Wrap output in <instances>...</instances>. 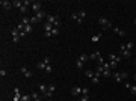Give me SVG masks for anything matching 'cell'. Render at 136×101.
<instances>
[{
    "label": "cell",
    "instance_id": "46",
    "mask_svg": "<svg viewBox=\"0 0 136 101\" xmlns=\"http://www.w3.org/2000/svg\"><path fill=\"white\" fill-rule=\"evenodd\" d=\"M133 78H135V80H136V72H135V77H133Z\"/></svg>",
    "mask_w": 136,
    "mask_h": 101
},
{
    "label": "cell",
    "instance_id": "9",
    "mask_svg": "<svg viewBox=\"0 0 136 101\" xmlns=\"http://www.w3.org/2000/svg\"><path fill=\"white\" fill-rule=\"evenodd\" d=\"M109 60L110 62H116V63H120L121 62V56H116V54H113V53H109Z\"/></svg>",
    "mask_w": 136,
    "mask_h": 101
},
{
    "label": "cell",
    "instance_id": "35",
    "mask_svg": "<svg viewBox=\"0 0 136 101\" xmlns=\"http://www.w3.org/2000/svg\"><path fill=\"white\" fill-rule=\"evenodd\" d=\"M26 12H27V6H23V8L20 9V14H21V15H24Z\"/></svg>",
    "mask_w": 136,
    "mask_h": 101
},
{
    "label": "cell",
    "instance_id": "18",
    "mask_svg": "<svg viewBox=\"0 0 136 101\" xmlns=\"http://www.w3.org/2000/svg\"><path fill=\"white\" fill-rule=\"evenodd\" d=\"M21 24H23V26L30 24V17H23V18H21Z\"/></svg>",
    "mask_w": 136,
    "mask_h": 101
},
{
    "label": "cell",
    "instance_id": "4",
    "mask_svg": "<svg viewBox=\"0 0 136 101\" xmlns=\"http://www.w3.org/2000/svg\"><path fill=\"white\" fill-rule=\"evenodd\" d=\"M11 35H12V41H14V42H18L20 39H21L20 30L17 29V27H15V29H11Z\"/></svg>",
    "mask_w": 136,
    "mask_h": 101
},
{
    "label": "cell",
    "instance_id": "6",
    "mask_svg": "<svg viewBox=\"0 0 136 101\" xmlns=\"http://www.w3.org/2000/svg\"><path fill=\"white\" fill-rule=\"evenodd\" d=\"M20 72H21V74L24 76V77H27V78H30V77L33 76V74H32V71H30V69H27L26 66H20Z\"/></svg>",
    "mask_w": 136,
    "mask_h": 101
},
{
    "label": "cell",
    "instance_id": "2",
    "mask_svg": "<svg viewBox=\"0 0 136 101\" xmlns=\"http://www.w3.org/2000/svg\"><path fill=\"white\" fill-rule=\"evenodd\" d=\"M112 77H113V80L115 82H122V80H126V78L129 77V74L126 71H122V72H112Z\"/></svg>",
    "mask_w": 136,
    "mask_h": 101
},
{
    "label": "cell",
    "instance_id": "45",
    "mask_svg": "<svg viewBox=\"0 0 136 101\" xmlns=\"http://www.w3.org/2000/svg\"><path fill=\"white\" fill-rule=\"evenodd\" d=\"M33 101H41V98H38V100H33Z\"/></svg>",
    "mask_w": 136,
    "mask_h": 101
},
{
    "label": "cell",
    "instance_id": "30",
    "mask_svg": "<svg viewBox=\"0 0 136 101\" xmlns=\"http://www.w3.org/2000/svg\"><path fill=\"white\" fill-rule=\"evenodd\" d=\"M58 35H59V29L53 27V30H52V36H58Z\"/></svg>",
    "mask_w": 136,
    "mask_h": 101
},
{
    "label": "cell",
    "instance_id": "7",
    "mask_svg": "<svg viewBox=\"0 0 136 101\" xmlns=\"http://www.w3.org/2000/svg\"><path fill=\"white\" fill-rule=\"evenodd\" d=\"M54 91H56V86H54V85H48V91L45 92V94L42 95V97H44V98H48V97H52V95L54 94Z\"/></svg>",
    "mask_w": 136,
    "mask_h": 101
},
{
    "label": "cell",
    "instance_id": "47",
    "mask_svg": "<svg viewBox=\"0 0 136 101\" xmlns=\"http://www.w3.org/2000/svg\"><path fill=\"white\" fill-rule=\"evenodd\" d=\"M135 65H136V59H135Z\"/></svg>",
    "mask_w": 136,
    "mask_h": 101
},
{
    "label": "cell",
    "instance_id": "1",
    "mask_svg": "<svg viewBox=\"0 0 136 101\" xmlns=\"http://www.w3.org/2000/svg\"><path fill=\"white\" fill-rule=\"evenodd\" d=\"M45 23H50V24H53V27H58L61 26V20H59V17L58 15H47L45 17Z\"/></svg>",
    "mask_w": 136,
    "mask_h": 101
},
{
    "label": "cell",
    "instance_id": "25",
    "mask_svg": "<svg viewBox=\"0 0 136 101\" xmlns=\"http://www.w3.org/2000/svg\"><path fill=\"white\" fill-rule=\"evenodd\" d=\"M77 14H79V17H80V18L83 20V18H85V17H86V11H85V9H80V11H79V12H77Z\"/></svg>",
    "mask_w": 136,
    "mask_h": 101
},
{
    "label": "cell",
    "instance_id": "36",
    "mask_svg": "<svg viewBox=\"0 0 136 101\" xmlns=\"http://www.w3.org/2000/svg\"><path fill=\"white\" fill-rule=\"evenodd\" d=\"M126 48H127L129 51H130V50L133 48V42H127V44H126Z\"/></svg>",
    "mask_w": 136,
    "mask_h": 101
},
{
    "label": "cell",
    "instance_id": "12",
    "mask_svg": "<svg viewBox=\"0 0 136 101\" xmlns=\"http://www.w3.org/2000/svg\"><path fill=\"white\" fill-rule=\"evenodd\" d=\"M12 6L20 11L23 6H24V2H21V0H14V2H12Z\"/></svg>",
    "mask_w": 136,
    "mask_h": 101
},
{
    "label": "cell",
    "instance_id": "5",
    "mask_svg": "<svg viewBox=\"0 0 136 101\" xmlns=\"http://www.w3.org/2000/svg\"><path fill=\"white\" fill-rule=\"evenodd\" d=\"M120 56H121V57H126V59L130 57V51L126 48V45H121L120 47Z\"/></svg>",
    "mask_w": 136,
    "mask_h": 101
},
{
    "label": "cell",
    "instance_id": "41",
    "mask_svg": "<svg viewBox=\"0 0 136 101\" xmlns=\"http://www.w3.org/2000/svg\"><path fill=\"white\" fill-rule=\"evenodd\" d=\"M0 76H2V77H5V76H6V69H0Z\"/></svg>",
    "mask_w": 136,
    "mask_h": 101
},
{
    "label": "cell",
    "instance_id": "28",
    "mask_svg": "<svg viewBox=\"0 0 136 101\" xmlns=\"http://www.w3.org/2000/svg\"><path fill=\"white\" fill-rule=\"evenodd\" d=\"M21 101H32V97H30V95H23Z\"/></svg>",
    "mask_w": 136,
    "mask_h": 101
},
{
    "label": "cell",
    "instance_id": "19",
    "mask_svg": "<svg viewBox=\"0 0 136 101\" xmlns=\"http://www.w3.org/2000/svg\"><path fill=\"white\" fill-rule=\"evenodd\" d=\"M35 17H36V18H38L39 21H41V20L44 18V17H47V15H45V12H44V11H39L38 14H35Z\"/></svg>",
    "mask_w": 136,
    "mask_h": 101
},
{
    "label": "cell",
    "instance_id": "33",
    "mask_svg": "<svg viewBox=\"0 0 136 101\" xmlns=\"http://www.w3.org/2000/svg\"><path fill=\"white\" fill-rule=\"evenodd\" d=\"M30 97H32V101H33V100H38V98H39V97H38V92H32V94H30Z\"/></svg>",
    "mask_w": 136,
    "mask_h": 101
},
{
    "label": "cell",
    "instance_id": "16",
    "mask_svg": "<svg viewBox=\"0 0 136 101\" xmlns=\"http://www.w3.org/2000/svg\"><path fill=\"white\" fill-rule=\"evenodd\" d=\"M21 92H20V89L18 88H15V97H14V101H21Z\"/></svg>",
    "mask_w": 136,
    "mask_h": 101
},
{
    "label": "cell",
    "instance_id": "40",
    "mask_svg": "<svg viewBox=\"0 0 136 101\" xmlns=\"http://www.w3.org/2000/svg\"><path fill=\"white\" fill-rule=\"evenodd\" d=\"M130 92H132L133 95H136V86H132V88H130Z\"/></svg>",
    "mask_w": 136,
    "mask_h": 101
},
{
    "label": "cell",
    "instance_id": "49",
    "mask_svg": "<svg viewBox=\"0 0 136 101\" xmlns=\"http://www.w3.org/2000/svg\"><path fill=\"white\" fill-rule=\"evenodd\" d=\"M76 101H80V100H76Z\"/></svg>",
    "mask_w": 136,
    "mask_h": 101
},
{
    "label": "cell",
    "instance_id": "48",
    "mask_svg": "<svg viewBox=\"0 0 136 101\" xmlns=\"http://www.w3.org/2000/svg\"><path fill=\"white\" fill-rule=\"evenodd\" d=\"M135 24H136V18H135Z\"/></svg>",
    "mask_w": 136,
    "mask_h": 101
},
{
    "label": "cell",
    "instance_id": "17",
    "mask_svg": "<svg viewBox=\"0 0 136 101\" xmlns=\"http://www.w3.org/2000/svg\"><path fill=\"white\" fill-rule=\"evenodd\" d=\"M52 30H53V24L44 23V32H52Z\"/></svg>",
    "mask_w": 136,
    "mask_h": 101
},
{
    "label": "cell",
    "instance_id": "20",
    "mask_svg": "<svg viewBox=\"0 0 136 101\" xmlns=\"http://www.w3.org/2000/svg\"><path fill=\"white\" fill-rule=\"evenodd\" d=\"M38 88H39V92H42V95L48 91V86H47V85H39Z\"/></svg>",
    "mask_w": 136,
    "mask_h": 101
},
{
    "label": "cell",
    "instance_id": "13",
    "mask_svg": "<svg viewBox=\"0 0 136 101\" xmlns=\"http://www.w3.org/2000/svg\"><path fill=\"white\" fill-rule=\"evenodd\" d=\"M71 95H74V97H77V95H82V88L74 86V88L71 89Z\"/></svg>",
    "mask_w": 136,
    "mask_h": 101
},
{
    "label": "cell",
    "instance_id": "32",
    "mask_svg": "<svg viewBox=\"0 0 136 101\" xmlns=\"http://www.w3.org/2000/svg\"><path fill=\"white\" fill-rule=\"evenodd\" d=\"M82 95H89V89L88 88H82Z\"/></svg>",
    "mask_w": 136,
    "mask_h": 101
},
{
    "label": "cell",
    "instance_id": "42",
    "mask_svg": "<svg viewBox=\"0 0 136 101\" xmlns=\"http://www.w3.org/2000/svg\"><path fill=\"white\" fill-rule=\"evenodd\" d=\"M44 36L45 38H50V36H52V32H44Z\"/></svg>",
    "mask_w": 136,
    "mask_h": 101
},
{
    "label": "cell",
    "instance_id": "38",
    "mask_svg": "<svg viewBox=\"0 0 136 101\" xmlns=\"http://www.w3.org/2000/svg\"><path fill=\"white\" fill-rule=\"evenodd\" d=\"M98 39H100V35H94L92 36V42H98Z\"/></svg>",
    "mask_w": 136,
    "mask_h": 101
},
{
    "label": "cell",
    "instance_id": "8",
    "mask_svg": "<svg viewBox=\"0 0 136 101\" xmlns=\"http://www.w3.org/2000/svg\"><path fill=\"white\" fill-rule=\"evenodd\" d=\"M0 5H2V9H5V11H9L12 8V2H9V0H2Z\"/></svg>",
    "mask_w": 136,
    "mask_h": 101
},
{
    "label": "cell",
    "instance_id": "31",
    "mask_svg": "<svg viewBox=\"0 0 136 101\" xmlns=\"http://www.w3.org/2000/svg\"><path fill=\"white\" fill-rule=\"evenodd\" d=\"M44 71H45V74H50V72L53 71V68H52V65H47V68H45Z\"/></svg>",
    "mask_w": 136,
    "mask_h": 101
},
{
    "label": "cell",
    "instance_id": "3",
    "mask_svg": "<svg viewBox=\"0 0 136 101\" xmlns=\"http://www.w3.org/2000/svg\"><path fill=\"white\" fill-rule=\"evenodd\" d=\"M98 23L103 26V29H104V30H107V29H110V27H112V23L106 18V17H100V18H98Z\"/></svg>",
    "mask_w": 136,
    "mask_h": 101
},
{
    "label": "cell",
    "instance_id": "39",
    "mask_svg": "<svg viewBox=\"0 0 136 101\" xmlns=\"http://www.w3.org/2000/svg\"><path fill=\"white\" fill-rule=\"evenodd\" d=\"M109 63H110V69H115L116 66H118V63H116V62H109Z\"/></svg>",
    "mask_w": 136,
    "mask_h": 101
},
{
    "label": "cell",
    "instance_id": "11",
    "mask_svg": "<svg viewBox=\"0 0 136 101\" xmlns=\"http://www.w3.org/2000/svg\"><path fill=\"white\" fill-rule=\"evenodd\" d=\"M71 20H74L77 24H82V23H83V20L80 18V17H79L77 12H73V14H71Z\"/></svg>",
    "mask_w": 136,
    "mask_h": 101
},
{
    "label": "cell",
    "instance_id": "34",
    "mask_svg": "<svg viewBox=\"0 0 136 101\" xmlns=\"http://www.w3.org/2000/svg\"><path fill=\"white\" fill-rule=\"evenodd\" d=\"M76 66H77L79 69H80V68H83V62H82V60H79V59H77V63H76Z\"/></svg>",
    "mask_w": 136,
    "mask_h": 101
},
{
    "label": "cell",
    "instance_id": "37",
    "mask_svg": "<svg viewBox=\"0 0 136 101\" xmlns=\"http://www.w3.org/2000/svg\"><path fill=\"white\" fill-rule=\"evenodd\" d=\"M79 100H80V101H88V100H89V95H82Z\"/></svg>",
    "mask_w": 136,
    "mask_h": 101
},
{
    "label": "cell",
    "instance_id": "22",
    "mask_svg": "<svg viewBox=\"0 0 136 101\" xmlns=\"http://www.w3.org/2000/svg\"><path fill=\"white\" fill-rule=\"evenodd\" d=\"M79 60H82V62L85 63V62H86V60H88V54H86V53L80 54V56H79Z\"/></svg>",
    "mask_w": 136,
    "mask_h": 101
},
{
    "label": "cell",
    "instance_id": "15",
    "mask_svg": "<svg viewBox=\"0 0 136 101\" xmlns=\"http://www.w3.org/2000/svg\"><path fill=\"white\" fill-rule=\"evenodd\" d=\"M112 30L116 33V35H120V36H126V30H121L120 27H112Z\"/></svg>",
    "mask_w": 136,
    "mask_h": 101
},
{
    "label": "cell",
    "instance_id": "23",
    "mask_svg": "<svg viewBox=\"0 0 136 101\" xmlns=\"http://www.w3.org/2000/svg\"><path fill=\"white\" fill-rule=\"evenodd\" d=\"M36 66H38L39 69H45V68H47V63H45L44 60H42V62H38V65H36Z\"/></svg>",
    "mask_w": 136,
    "mask_h": 101
},
{
    "label": "cell",
    "instance_id": "29",
    "mask_svg": "<svg viewBox=\"0 0 136 101\" xmlns=\"http://www.w3.org/2000/svg\"><path fill=\"white\" fill-rule=\"evenodd\" d=\"M103 76H104V77H110V76H112V71H110V69H104V71H103Z\"/></svg>",
    "mask_w": 136,
    "mask_h": 101
},
{
    "label": "cell",
    "instance_id": "43",
    "mask_svg": "<svg viewBox=\"0 0 136 101\" xmlns=\"http://www.w3.org/2000/svg\"><path fill=\"white\" fill-rule=\"evenodd\" d=\"M44 62L47 63V65H50V57H44Z\"/></svg>",
    "mask_w": 136,
    "mask_h": 101
},
{
    "label": "cell",
    "instance_id": "44",
    "mask_svg": "<svg viewBox=\"0 0 136 101\" xmlns=\"http://www.w3.org/2000/svg\"><path fill=\"white\" fill-rule=\"evenodd\" d=\"M124 86H126L127 89H130V88H132V85H130V83H129V82H126V83H124Z\"/></svg>",
    "mask_w": 136,
    "mask_h": 101
},
{
    "label": "cell",
    "instance_id": "26",
    "mask_svg": "<svg viewBox=\"0 0 136 101\" xmlns=\"http://www.w3.org/2000/svg\"><path fill=\"white\" fill-rule=\"evenodd\" d=\"M85 74H86V77H89V78H92V77L95 76V72H92L91 69H86V72H85Z\"/></svg>",
    "mask_w": 136,
    "mask_h": 101
},
{
    "label": "cell",
    "instance_id": "10",
    "mask_svg": "<svg viewBox=\"0 0 136 101\" xmlns=\"http://www.w3.org/2000/svg\"><path fill=\"white\" fill-rule=\"evenodd\" d=\"M101 57V53H100V50H95L94 53H91L89 54V59H92V60H98Z\"/></svg>",
    "mask_w": 136,
    "mask_h": 101
},
{
    "label": "cell",
    "instance_id": "50",
    "mask_svg": "<svg viewBox=\"0 0 136 101\" xmlns=\"http://www.w3.org/2000/svg\"><path fill=\"white\" fill-rule=\"evenodd\" d=\"M135 72H136V71H135Z\"/></svg>",
    "mask_w": 136,
    "mask_h": 101
},
{
    "label": "cell",
    "instance_id": "24",
    "mask_svg": "<svg viewBox=\"0 0 136 101\" xmlns=\"http://www.w3.org/2000/svg\"><path fill=\"white\" fill-rule=\"evenodd\" d=\"M91 82H92V85H98V83H100V77L94 76L92 78H91Z\"/></svg>",
    "mask_w": 136,
    "mask_h": 101
},
{
    "label": "cell",
    "instance_id": "14",
    "mask_svg": "<svg viewBox=\"0 0 136 101\" xmlns=\"http://www.w3.org/2000/svg\"><path fill=\"white\" fill-rule=\"evenodd\" d=\"M32 9L35 11V14H38L39 11H41V3H39V2H33L32 3Z\"/></svg>",
    "mask_w": 136,
    "mask_h": 101
},
{
    "label": "cell",
    "instance_id": "27",
    "mask_svg": "<svg viewBox=\"0 0 136 101\" xmlns=\"http://www.w3.org/2000/svg\"><path fill=\"white\" fill-rule=\"evenodd\" d=\"M36 23H39V20L36 18V17H35V15L30 17V24H36Z\"/></svg>",
    "mask_w": 136,
    "mask_h": 101
},
{
    "label": "cell",
    "instance_id": "21",
    "mask_svg": "<svg viewBox=\"0 0 136 101\" xmlns=\"http://www.w3.org/2000/svg\"><path fill=\"white\" fill-rule=\"evenodd\" d=\"M32 30H33V26H32V24L24 26V32H26V35H27V33H32Z\"/></svg>",
    "mask_w": 136,
    "mask_h": 101
}]
</instances>
